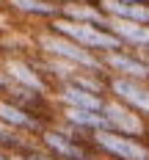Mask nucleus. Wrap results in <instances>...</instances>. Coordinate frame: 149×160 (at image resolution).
I'll return each mask as SVG.
<instances>
[{
    "instance_id": "f257e3e1",
    "label": "nucleus",
    "mask_w": 149,
    "mask_h": 160,
    "mask_svg": "<svg viewBox=\"0 0 149 160\" xmlns=\"http://www.w3.org/2000/svg\"><path fill=\"white\" fill-rule=\"evenodd\" d=\"M33 47H36V52H39V55L58 58V61H64V64L77 66L80 72L108 75V72H105V66H102V55L88 52V50H83L80 44L69 42V39H64V36H58V33L47 31V28H42V31L33 36Z\"/></svg>"
},
{
    "instance_id": "f03ea898",
    "label": "nucleus",
    "mask_w": 149,
    "mask_h": 160,
    "mask_svg": "<svg viewBox=\"0 0 149 160\" xmlns=\"http://www.w3.org/2000/svg\"><path fill=\"white\" fill-rule=\"evenodd\" d=\"M44 28L52 31V33H58V36H64V39H69V42H75V44H80V47L88 50V52H97V55H108V52L127 50L111 31L91 28V25H80V22H69V19H64V17L47 22Z\"/></svg>"
},
{
    "instance_id": "7ed1b4c3",
    "label": "nucleus",
    "mask_w": 149,
    "mask_h": 160,
    "mask_svg": "<svg viewBox=\"0 0 149 160\" xmlns=\"http://www.w3.org/2000/svg\"><path fill=\"white\" fill-rule=\"evenodd\" d=\"M36 141L55 160H102L97 146H94V138H72L55 124H50Z\"/></svg>"
},
{
    "instance_id": "20e7f679",
    "label": "nucleus",
    "mask_w": 149,
    "mask_h": 160,
    "mask_svg": "<svg viewBox=\"0 0 149 160\" xmlns=\"http://www.w3.org/2000/svg\"><path fill=\"white\" fill-rule=\"evenodd\" d=\"M94 146H97L102 160H149V144L138 141V138H127L113 130H102L94 135Z\"/></svg>"
},
{
    "instance_id": "39448f33",
    "label": "nucleus",
    "mask_w": 149,
    "mask_h": 160,
    "mask_svg": "<svg viewBox=\"0 0 149 160\" xmlns=\"http://www.w3.org/2000/svg\"><path fill=\"white\" fill-rule=\"evenodd\" d=\"M102 116H105V122H108V130L149 144V122L141 119L138 113H132L130 108H124L122 102H116V99L108 97V99H105V108H102Z\"/></svg>"
},
{
    "instance_id": "423d86ee",
    "label": "nucleus",
    "mask_w": 149,
    "mask_h": 160,
    "mask_svg": "<svg viewBox=\"0 0 149 160\" xmlns=\"http://www.w3.org/2000/svg\"><path fill=\"white\" fill-rule=\"evenodd\" d=\"M102 66L111 78H124L132 83H147L149 86V58L132 50H119L102 55Z\"/></svg>"
},
{
    "instance_id": "0eeeda50",
    "label": "nucleus",
    "mask_w": 149,
    "mask_h": 160,
    "mask_svg": "<svg viewBox=\"0 0 149 160\" xmlns=\"http://www.w3.org/2000/svg\"><path fill=\"white\" fill-rule=\"evenodd\" d=\"M0 72L11 80L14 86H22V88H28V91L52 97V83H50L25 55H11V58H6V64H3Z\"/></svg>"
},
{
    "instance_id": "6e6552de",
    "label": "nucleus",
    "mask_w": 149,
    "mask_h": 160,
    "mask_svg": "<svg viewBox=\"0 0 149 160\" xmlns=\"http://www.w3.org/2000/svg\"><path fill=\"white\" fill-rule=\"evenodd\" d=\"M108 97L122 102L124 108H130L132 113H138L141 119L149 122V86L147 83H132V80L108 75Z\"/></svg>"
},
{
    "instance_id": "1a4fd4ad",
    "label": "nucleus",
    "mask_w": 149,
    "mask_h": 160,
    "mask_svg": "<svg viewBox=\"0 0 149 160\" xmlns=\"http://www.w3.org/2000/svg\"><path fill=\"white\" fill-rule=\"evenodd\" d=\"M52 99H55L58 108H77V111H97V113H102L108 97L91 94V91H86V88H80V86H75V83H58V86L52 88Z\"/></svg>"
},
{
    "instance_id": "9d476101",
    "label": "nucleus",
    "mask_w": 149,
    "mask_h": 160,
    "mask_svg": "<svg viewBox=\"0 0 149 160\" xmlns=\"http://www.w3.org/2000/svg\"><path fill=\"white\" fill-rule=\"evenodd\" d=\"M0 122L8 124L11 130H17V132H22V135H28V138H39V135L47 130V124H44L39 116L28 113L25 108L14 105V102L6 99V97H0Z\"/></svg>"
},
{
    "instance_id": "9b49d317",
    "label": "nucleus",
    "mask_w": 149,
    "mask_h": 160,
    "mask_svg": "<svg viewBox=\"0 0 149 160\" xmlns=\"http://www.w3.org/2000/svg\"><path fill=\"white\" fill-rule=\"evenodd\" d=\"M58 122H64L69 127L88 132V135H97L102 130H108L105 116L97 111H77V108H58Z\"/></svg>"
},
{
    "instance_id": "f8f14e48",
    "label": "nucleus",
    "mask_w": 149,
    "mask_h": 160,
    "mask_svg": "<svg viewBox=\"0 0 149 160\" xmlns=\"http://www.w3.org/2000/svg\"><path fill=\"white\" fill-rule=\"evenodd\" d=\"M102 14L108 19H119V22H132V25H144L149 28V6H130L122 0H102Z\"/></svg>"
},
{
    "instance_id": "ddd939ff",
    "label": "nucleus",
    "mask_w": 149,
    "mask_h": 160,
    "mask_svg": "<svg viewBox=\"0 0 149 160\" xmlns=\"http://www.w3.org/2000/svg\"><path fill=\"white\" fill-rule=\"evenodd\" d=\"M6 6L19 17H28V19H42L44 25L61 17V6H52L47 0H6Z\"/></svg>"
},
{
    "instance_id": "4468645a",
    "label": "nucleus",
    "mask_w": 149,
    "mask_h": 160,
    "mask_svg": "<svg viewBox=\"0 0 149 160\" xmlns=\"http://www.w3.org/2000/svg\"><path fill=\"white\" fill-rule=\"evenodd\" d=\"M61 17L69 19V22H80V25H91V28H102L108 31L111 19L102 14V8H94V6H86V3H69L61 8Z\"/></svg>"
},
{
    "instance_id": "2eb2a0df",
    "label": "nucleus",
    "mask_w": 149,
    "mask_h": 160,
    "mask_svg": "<svg viewBox=\"0 0 149 160\" xmlns=\"http://www.w3.org/2000/svg\"><path fill=\"white\" fill-rule=\"evenodd\" d=\"M33 141H36V138H28V135H22V132H17V130H11L8 124L0 122V152L17 158V155H19L22 149H28Z\"/></svg>"
},
{
    "instance_id": "dca6fc26",
    "label": "nucleus",
    "mask_w": 149,
    "mask_h": 160,
    "mask_svg": "<svg viewBox=\"0 0 149 160\" xmlns=\"http://www.w3.org/2000/svg\"><path fill=\"white\" fill-rule=\"evenodd\" d=\"M14 160H55V158H52V155H47V152L39 146V141H33V144L28 146V149H22Z\"/></svg>"
},
{
    "instance_id": "f3484780",
    "label": "nucleus",
    "mask_w": 149,
    "mask_h": 160,
    "mask_svg": "<svg viewBox=\"0 0 149 160\" xmlns=\"http://www.w3.org/2000/svg\"><path fill=\"white\" fill-rule=\"evenodd\" d=\"M47 3H52V6H61V8H64V6H69V3H80V0H47Z\"/></svg>"
},
{
    "instance_id": "a211bd4d",
    "label": "nucleus",
    "mask_w": 149,
    "mask_h": 160,
    "mask_svg": "<svg viewBox=\"0 0 149 160\" xmlns=\"http://www.w3.org/2000/svg\"><path fill=\"white\" fill-rule=\"evenodd\" d=\"M122 3H130V6H149V0H122Z\"/></svg>"
},
{
    "instance_id": "6ab92c4d",
    "label": "nucleus",
    "mask_w": 149,
    "mask_h": 160,
    "mask_svg": "<svg viewBox=\"0 0 149 160\" xmlns=\"http://www.w3.org/2000/svg\"><path fill=\"white\" fill-rule=\"evenodd\" d=\"M0 160H14L11 155H6V152H0Z\"/></svg>"
}]
</instances>
